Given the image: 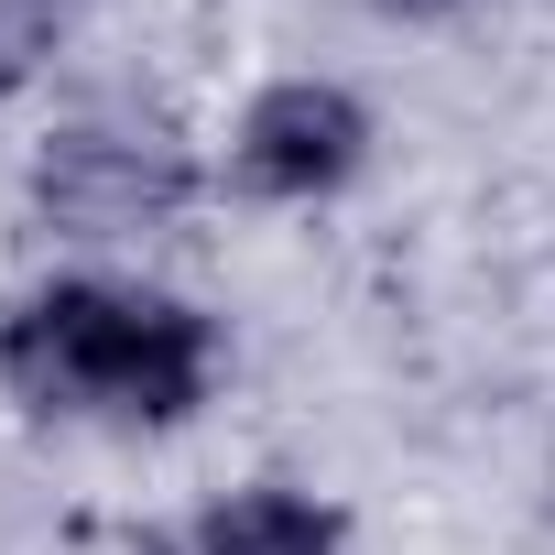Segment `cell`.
<instances>
[{
	"label": "cell",
	"mask_w": 555,
	"mask_h": 555,
	"mask_svg": "<svg viewBox=\"0 0 555 555\" xmlns=\"http://www.w3.org/2000/svg\"><path fill=\"white\" fill-rule=\"evenodd\" d=\"M229 382V317L131 261H66L0 306V392L34 425L175 436Z\"/></svg>",
	"instance_id": "obj_1"
},
{
	"label": "cell",
	"mask_w": 555,
	"mask_h": 555,
	"mask_svg": "<svg viewBox=\"0 0 555 555\" xmlns=\"http://www.w3.org/2000/svg\"><path fill=\"white\" fill-rule=\"evenodd\" d=\"M218 196V164L196 142H175L164 120L142 109H77L34 142V175H23V207L44 240H66L77 261H120V250H153L175 240L196 207Z\"/></svg>",
	"instance_id": "obj_2"
},
{
	"label": "cell",
	"mask_w": 555,
	"mask_h": 555,
	"mask_svg": "<svg viewBox=\"0 0 555 555\" xmlns=\"http://www.w3.org/2000/svg\"><path fill=\"white\" fill-rule=\"evenodd\" d=\"M218 196L229 207H261V218H317L338 196L371 185L382 164V109L338 77V66H284V77H261L229 131H218Z\"/></svg>",
	"instance_id": "obj_3"
},
{
	"label": "cell",
	"mask_w": 555,
	"mask_h": 555,
	"mask_svg": "<svg viewBox=\"0 0 555 555\" xmlns=\"http://www.w3.org/2000/svg\"><path fill=\"white\" fill-rule=\"evenodd\" d=\"M349 544H360L349 501L317 479H284V468H250L175 522V555H349Z\"/></svg>",
	"instance_id": "obj_4"
},
{
	"label": "cell",
	"mask_w": 555,
	"mask_h": 555,
	"mask_svg": "<svg viewBox=\"0 0 555 555\" xmlns=\"http://www.w3.org/2000/svg\"><path fill=\"white\" fill-rule=\"evenodd\" d=\"M55 44H66V0H0V99L34 88Z\"/></svg>",
	"instance_id": "obj_5"
},
{
	"label": "cell",
	"mask_w": 555,
	"mask_h": 555,
	"mask_svg": "<svg viewBox=\"0 0 555 555\" xmlns=\"http://www.w3.org/2000/svg\"><path fill=\"white\" fill-rule=\"evenodd\" d=\"M371 23H392V34H447V23H468L479 0H360Z\"/></svg>",
	"instance_id": "obj_6"
}]
</instances>
